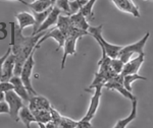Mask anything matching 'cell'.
<instances>
[{"label": "cell", "mask_w": 153, "mask_h": 128, "mask_svg": "<svg viewBox=\"0 0 153 128\" xmlns=\"http://www.w3.org/2000/svg\"><path fill=\"white\" fill-rule=\"evenodd\" d=\"M4 102L8 105L9 108V115H10L11 119L14 122L19 121V111H21L25 107L24 101L16 95L13 90L4 93Z\"/></svg>", "instance_id": "obj_4"}, {"label": "cell", "mask_w": 153, "mask_h": 128, "mask_svg": "<svg viewBox=\"0 0 153 128\" xmlns=\"http://www.w3.org/2000/svg\"><path fill=\"white\" fill-rule=\"evenodd\" d=\"M102 88L103 87H101V85L95 88V93H93L92 98H91V100H90V106H89L88 112H87V114L81 119L82 121L91 122V120L94 118L96 112H97V110H98V107H99V104H100V98H101V93H102Z\"/></svg>", "instance_id": "obj_6"}, {"label": "cell", "mask_w": 153, "mask_h": 128, "mask_svg": "<svg viewBox=\"0 0 153 128\" xmlns=\"http://www.w3.org/2000/svg\"><path fill=\"white\" fill-rule=\"evenodd\" d=\"M19 121H22L26 125V128H31V123L36 122V119H35V117H34L33 113H32L29 108L26 107V106L19 111Z\"/></svg>", "instance_id": "obj_22"}, {"label": "cell", "mask_w": 153, "mask_h": 128, "mask_svg": "<svg viewBox=\"0 0 153 128\" xmlns=\"http://www.w3.org/2000/svg\"><path fill=\"white\" fill-rule=\"evenodd\" d=\"M49 38H52L54 39L56 42L58 43V47L56 48V51H58L60 48H62L63 45H65V35H63L62 33H61L59 29L56 28H53V29H51L50 31L48 32V33H46L45 35H44L43 38L41 39L40 41L38 42V44H37V46H36V49H39L40 48V46H41V44L43 43V42H45L47 39Z\"/></svg>", "instance_id": "obj_11"}, {"label": "cell", "mask_w": 153, "mask_h": 128, "mask_svg": "<svg viewBox=\"0 0 153 128\" xmlns=\"http://www.w3.org/2000/svg\"><path fill=\"white\" fill-rule=\"evenodd\" d=\"M22 3L26 4L27 6H29L31 8V10L33 12H43L47 10L50 7L55 5V2L53 0H35V1H21Z\"/></svg>", "instance_id": "obj_13"}, {"label": "cell", "mask_w": 153, "mask_h": 128, "mask_svg": "<svg viewBox=\"0 0 153 128\" xmlns=\"http://www.w3.org/2000/svg\"><path fill=\"white\" fill-rule=\"evenodd\" d=\"M28 108L32 113L37 111H50L51 104L46 98L42 96H32Z\"/></svg>", "instance_id": "obj_8"}, {"label": "cell", "mask_w": 153, "mask_h": 128, "mask_svg": "<svg viewBox=\"0 0 153 128\" xmlns=\"http://www.w3.org/2000/svg\"><path fill=\"white\" fill-rule=\"evenodd\" d=\"M147 78L145 76H142L140 74H132V75H127L124 76V87L126 90H128L129 92L132 93V83L136 82V80H146Z\"/></svg>", "instance_id": "obj_24"}, {"label": "cell", "mask_w": 153, "mask_h": 128, "mask_svg": "<svg viewBox=\"0 0 153 128\" xmlns=\"http://www.w3.org/2000/svg\"><path fill=\"white\" fill-rule=\"evenodd\" d=\"M70 18H71V24H73V26H75L76 29H82V31L88 32L90 26H89L87 19H86V18L83 15L82 13L78 12V13L71 15Z\"/></svg>", "instance_id": "obj_19"}, {"label": "cell", "mask_w": 153, "mask_h": 128, "mask_svg": "<svg viewBox=\"0 0 153 128\" xmlns=\"http://www.w3.org/2000/svg\"><path fill=\"white\" fill-rule=\"evenodd\" d=\"M16 21H18L19 26L21 28L22 31L27 26H34V24H35V18H34L33 14L30 13V12H19V13L16 14Z\"/></svg>", "instance_id": "obj_16"}, {"label": "cell", "mask_w": 153, "mask_h": 128, "mask_svg": "<svg viewBox=\"0 0 153 128\" xmlns=\"http://www.w3.org/2000/svg\"><path fill=\"white\" fill-rule=\"evenodd\" d=\"M149 37H150V33L149 32H147V33L145 34V36L143 37L140 41L136 42V43H134V44H131V45L124 46L120 52L118 59H120L123 63L126 64L131 60V58H132V56L134 55V54H139V55L145 54L144 53V47H145V45H146Z\"/></svg>", "instance_id": "obj_3"}, {"label": "cell", "mask_w": 153, "mask_h": 128, "mask_svg": "<svg viewBox=\"0 0 153 128\" xmlns=\"http://www.w3.org/2000/svg\"><path fill=\"white\" fill-rule=\"evenodd\" d=\"M14 64H16V57L13 54H9L7 59L4 61L2 65L1 77H0V82H9L13 76Z\"/></svg>", "instance_id": "obj_7"}, {"label": "cell", "mask_w": 153, "mask_h": 128, "mask_svg": "<svg viewBox=\"0 0 153 128\" xmlns=\"http://www.w3.org/2000/svg\"><path fill=\"white\" fill-rule=\"evenodd\" d=\"M11 53V49H10V47H9L8 49H7V51H6V53L4 54L2 57H0V77H1V71H2V65H3V63H4V61L6 60L7 57L9 56V54Z\"/></svg>", "instance_id": "obj_32"}, {"label": "cell", "mask_w": 153, "mask_h": 128, "mask_svg": "<svg viewBox=\"0 0 153 128\" xmlns=\"http://www.w3.org/2000/svg\"><path fill=\"white\" fill-rule=\"evenodd\" d=\"M79 121H75V120L71 119L68 117L61 116V119L59 121L58 126L60 128H76Z\"/></svg>", "instance_id": "obj_27"}, {"label": "cell", "mask_w": 153, "mask_h": 128, "mask_svg": "<svg viewBox=\"0 0 153 128\" xmlns=\"http://www.w3.org/2000/svg\"><path fill=\"white\" fill-rule=\"evenodd\" d=\"M35 51H33V53L30 55V57L27 59L26 63H25L23 70L21 72V77L22 82H23V85H25V88H27V90L29 92V93L31 96H38V93L35 90V88L32 85V82H31V75L32 72H33L34 66H35V60H34V54H35Z\"/></svg>", "instance_id": "obj_5"}, {"label": "cell", "mask_w": 153, "mask_h": 128, "mask_svg": "<svg viewBox=\"0 0 153 128\" xmlns=\"http://www.w3.org/2000/svg\"><path fill=\"white\" fill-rule=\"evenodd\" d=\"M7 24L5 21H0V32H1L3 35L2 37H0V40H4V39L7 37V29H6Z\"/></svg>", "instance_id": "obj_31"}, {"label": "cell", "mask_w": 153, "mask_h": 128, "mask_svg": "<svg viewBox=\"0 0 153 128\" xmlns=\"http://www.w3.org/2000/svg\"><path fill=\"white\" fill-rule=\"evenodd\" d=\"M33 115H34V117H35L37 123L47 125L48 123H50L52 121L50 111H37V112H33Z\"/></svg>", "instance_id": "obj_23"}, {"label": "cell", "mask_w": 153, "mask_h": 128, "mask_svg": "<svg viewBox=\"0 0 153 128\" xmlns=\"http://www.w3.org/2000/svg\"><path fill=\"white\" fill-rule=\"evenodd\" d=\"M55 6V5H54ZM50 7L49 9H47V10L43 11V12H40V13H38V12H33L32 11V14H33L34 18H35V24H34L33 26V33H32V36H35L37 31L39 29V28L42 26V24H44V21H46V18H48V15L50 14V12L52 11L53 7Z\"/></svg>", "instance_id": "obj_18"}, {"label": "cell", "mask_w": 153, "mask_h": 128, "mask_svg": "<svg viewBox=\"0 0 153 128\" xmlns=\"http://www.w3.org/2000/svg\"><path fill=\"white\" fill-rule=\"evenodd\" d=\"M0 114H9L8 105L5 102L0 103Z\"/></svg>", "instance_id": "obj_33"}, {"label": "cell", "mask_w": 153, "mask_h": 128, "mask_svg": "<svg viewBox=\"0 0 153 128\" xmlns=\"http://www.w3.org/2000/svg\"><path fill=\"white\" fill-rule=\"evenodd\" d=\"M73 24L71 23V18L68 15H60L58 18L57 24H56V28H57L61 33L65 35L66 38L68 35V32L71 29Z\"/></svg>", "instance_id": "obj_21"}, {"label": "cell", "mask_w": 153, "mask_h": 128, "mask_svg": "<svg viewBox=\"0 0 153 128\" xmlns=\"http://www.w3.org/2000/svg\"><path fill=\"white\" fill-rule=\"evenodd\" d=\"M102 29H103L102 24H100V26H90L88 32H89V34L97 41V43L99 44V46L101 48V52H102V57L101 58L108 57L110 59H117L120 50L123 49V46L112 45V44L106 42L104 40V38L102 37Z\"/></svg>", "instance_id": "obj_2"}, {"label": "cell", "mask_w": 153, "mask_h": 128, "mask_svg": "<svg viewBox=\"0 0 153 128\" xmlns=\"http://www.w3.org/2000/svg\"><path fill=\"white\" fill-rule=\"evenodd\" d=\"M9 82L13 85V92L24 101V103H29L30 100H31V98H32V96L30 95L29 92L27 90V88H25L21 77H19V76H14L13 75Z\"/></svg>", "instance_id": "obj_10"}, {"label": "cell", "mask_w": 153, "mask_h": 128, "mask_svg": "<svg viewBox=\"0 0 153 128\" xmlns=\"http://www.w3.org/2000/svg\"><path fill=\"white\" fill-rule=\"evenodd\" d=\"M76 128H94V127L92 126L91 122H85V121L80 120L78 123V126H76Z\"/></svg>", "instance_id": "obj_34"}, {"label": "cell", "mask_w": 153, "mask_h": 128, "mask_svg": "<svg viewBox=\"0 0 153 128\" xmlns=\"http://www.w3.org/2000/svg\"><path fill=\"white\" fill-rule=\"evenodd\" d=\"M11 33H10V43L9 47L11 49V54L16 57V64H14L13 75L19 76L23 70V67L26 63L27 59L30 57L34 50H37L36 46L38 42L41 40L47 32L40 33L36 36L26 37L23 35V31L19 26L18 23H10Z\"/></svg>", "instance_id": "obj_1"}, {"label": "cell", "mask_w": 153, "mask_h": 128, "mask_svg": "<svg viewBox=\"0 0 153 128\" xmlns=\"http://www.w3.org/2000/svg\"><path fill=\"white\" fill-rule=\"evenodd\" d=\"M144 59L145 54H142V55H138L136 58L132 59L128 63H126L124 66V69H123L122 75L127 76L132 74H138V71H139L140 67H141L143 62H144Z\"/></svg>", "instance_id": "obj_9"}, {"label": "cell", "mask_w": 153, "mask_h": 128, "mask_svg": "<svg viewBox=\"0 0 153 128\" xmlns=\"http://www.w3.org/2000/svg\"><path fill=\"white\" fill-rule=\"evenodd\" d=\"M10 90H13V85L10 82H0V92L5 93Z\"/></svg>", "instance_id": "obj_30"}, {"label": "cell", "mask_w": 153, "mask_h": 128, "mask_svg": "<svg viewBox=\"0 0 153 128\" xmlns=\"http://www.w3.org/2000/svg\"><path fill=\"white\" fill-rule=\"evenodd\" d=\"M70 9H71V15L78 13V12L80 11L81 6L79 5L78 0H73V1H70Z\"/></svg>", "instance_id": "obj_29"}, {"label": "cell", "mask_w": 153, "mask_h": 128, "mask_svg": "<svg viewBox=\"0 0 153 128\" xmlns=\"http://www.w3.org/2000/svg\"><path fill=\"white\" fill-rule=\"evenodd\" d=\"M137 99L132 101V112L131 114L125 119H120L117 122V124L114 125V127L112 128H126L127 125H129L131 122H133L137 118Z\"/></svg>", "instance_id": "obj_20"}, {"label": "cell", "mask_w": 153, "mask_h": 128, "mask_svg": "<svg viewBox=\"0 0 153 128\" xmlns=\"http://www.w3.org/2000/svg\"><path fill=\"white\" fill-rule=\"evenodd\" d=\"M125 63H123L120 59H111L110 60V67L112 71H114L117 74H122L123 69H124Z\"/></svg>", "instance_id": "obj_28"}, {"label": "cell", "mask_w": 153, "mask_h": 128, "mask_svg": "<svg viewBox=\"0 0 153 128\" xmlns=\"http://www.w3.org/2000/svg\"><path fill=\"white\" fill-rule=\"evenodd\" d=\"M96 3L95 0H90V1H88V3L86 4L85 6H83L82 8L80 9V13H82L84 16H85L86 18H93V16H94V14H93V6H94V4Z\"/></svg>", "instance_id": "obj_25"}, {"label": "cell", "mask_w": 153, "mask_h": 128, "mask_svg": "<svg viewBox=\"0 0 153 128\" xmlns=\"http://www.w3.org/2000/svg\"><path fill=\"white\" fill-rule=\"evenodd\" d=\"M104 88H106L107 90H117V92L120 93V95L123 96V97H125L126 99H129L131 101H134L135 99H137V98H136L132 93L129 92L128 90H126V88L124 87V85H122V83L114 82H106L105 85H104Z\"/></svg>", "instance_id": "obj_17"}, {"label": "cell", "mask_w": 153, "mask_h": 128, "mask_svg": "<svg viewBox=\"0 0 153 128\" xmlns=\"http://www.w3.org/2000/svg\"><path fill=\"white\" fill-rule=\"evenodd\" d=\"M60 15H61V11L59 10V9L56 6H54L53 9H52V11L50 12V14L48 15V18H46L45 21H44V24H42L40 28H39L38 31H37L36 35H38V34H40V33H44V32H46L49 28H50V26H54V24L56 26V24H57V21H58V18Z\"/></svg>", "instance_id": "obj_15"}, {"label": "cell", "mask_w": 153, "mask_h": 128, "mask_svg": "<svg viewBox=\"0 0 153 128\" xmlns=\"http://www.w3.org/2000/svg\"><path fill=\"white\" fill-rule=\"evenodd\" d=\"M112 2L120 10L131 13L135 18H140L139 8L132 0H113Z\"/></svg>", "instance_id": "obj_12"}, {"label": "cell", "mask_w": 153, "mask_h": 128, "mask_svg": "<svg viewBox=\"0 0 153 128\" xmlns=\"http://www.w3.org/2000/svg\"><path fill=\"white\" fill-rule=\"evenodd\" d=\"M56 7L61 11V13H65V15L71 16V9H70V1L68 0H57L55 2Z\"/></svg>", "instance_id": "obj_26"}, {"label": "cell", "mask_w": 153, "mask_h": 128, "mask_svg": "<svg viewBox=\"0 0 153 128\" xmlns=\"http://www.w3.org/2000/svg\"><path fill=\"white\" fill-rule=\"evenodd\" d=\"M79 39L76 37H68L65 39V45H63V56L61 59V70H63L65 66V61L68 55H75L76 54V45Z\"/></svg>", "instance_id": "obj_14"}, {"label": "cell", "mask_w": 153, "mask_h": 128, "mask_svg": "<svg viewBox=\"0 0 153 128\" xmlns=\"http://www.w3.org/2000/svg\"><path fill=\"white\" fill-rule=\"evenodd\" d=\"M4 102V93L0 92V103Z\"/></svg>", "instance_id": "obj_35"}]
</instances>
